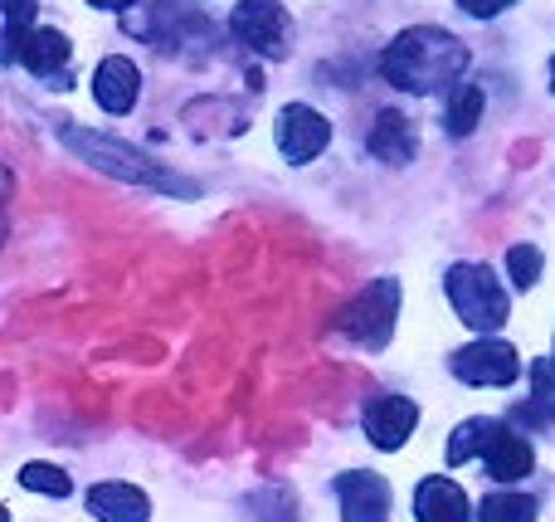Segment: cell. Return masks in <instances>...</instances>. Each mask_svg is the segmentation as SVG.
Here are the masks:
<instances>
[{"mask_svg": "<svg viewBox=\"0 0 555 522\" xmlns=\"http://www.w3.org/2000/svg\"><path fill=\"white\" fill-rule=\"evenodd\" d=\"M468 44L449 35L443 25H410L385 44L380 78L395 84L400 93H439V88H459L468 74Z\"/></svg>", "mask_w": 555, "mask_h": 522, "instance_id": "cell-1", "label": "cell"}, {"mask_svg": "<svg viewBox=\"0 0 555 522\" xmlns=\"http://www.w3.org/2000/svg\"><path fill=\"white\" fill-rule=\"evenodd\" d=\"M59 142H64L68 152L78 156V162L98 166L103 176H117V181H127V186H146V191L185 195V201H191V195H201V186H195V181H185V176L166 171L162 162H152L146 152H137L132 142H117V137L93 132V127L64 123V127H59Z\"/></svg>", "mask_w": 555, "mask_h": 522, "instance_id": "cell-2", "label": "cell"}, {"mask_svg": "<svg viewBox=\"0 0 555 522\" xmlns=\"http://www.w3.org/2000/svg\"><path fill=\"white\" fill-rule=\"evenodd\" d=\"M463 459H482V469H488L498 484H517V479H527L531 469H537V455H531L527 440H521L507 420H488V416L463 420V425L453 430L449 464H463Z\"/></svg>", "mask_w": 555, "mask_h": 522, "instance_id": "cell-3", "label": "cell"}, {"mask_svg": "<svg viewBox=\"0 0 555 522\" xmlns=\"http://www.w3.org/2000/svg\"><path fill=\"white\" fill-rule=\"evenodd\" d=\"M443 289H449V303L459 308V318L468 322L473 332H482V338L498 332L502 322L512 318L507 283H502L488 264H453L449 279H443Z\"/></svg>", "mask_w": 555, "mask_h": 522, "instance_id": "cell-4", "label": "cell"}, {"mask_svg": "<svg viewBox=\"0 0 555 522\" xmlns=\"http://www.w3.org/2000/svg\"><path fill=\"white\" fill-rule=\"evenodd\" d=\"M395 313H400V283L395 279H371L351 303L341 308V332L361 347L380 352L395 332Z\"/></svg>", "mask_w": 555, "mask_h": 522, "instance_id": "cell-5", "label": "cell"}, {"mask_svg": "<svg viewBox=\"0 0 555 522\" xmlns=\"http://www.w3.org/2000/svg\"><path fill=\"white\" fill-rule=\"evenodd\" d=\"M230 35L249 44L259 59L293 54V15L283 10V0H240L230 10Z\"/></svg>", "mask_w": 555, "mask_h": 522, "instance_id": "cell-6", "label": "cell"}, {"mask_svg": "<svg viewBox=\"0 0 555 522\" xmlns=\"http://www.w3.org/2000/svg\"><path fill=\"white\" fill-rule=\"evenodd\" d=\"M68 59H74V44L54 25H29L25 35L5 39V64L29 68L35 78H49L54 88H68Z\"/></svg>", "mask_w": 555, "mask_h": 522, "instance_id": "cell-7", "label": "cell"}, {"mask_svg": "<svg viewBox=\"0 0 555 522\" xmlns=\"http://www.w3.org/2000/svg\"><path fill=\"white\" fill-rule=\"evenodd\" d=\"M449 371L463 381V386H512V381L521 377V361H517V347H512V342L482 338V342H473V347L453 352Z\"/></svg>", "mask_w": 555, "mask_h": 522, "instance_id": "cell-8", "label": "cell"}, {"mask_svg": "<svg viewBox=\"0 0 555 522\" xmlns=\"http://www.w3.org/2000/svg\"><path fill=\"white\" fill-rule=\"evenodd\" d=\"M326 142H332V123L312 103H287L278 113V152H283V162L293 166L317 162L326 152Z\"/></svg>", "mask_w": 555, "mask_h": 522, "instance_id": "cell-9", "label": "cell"}, {"mask_svg": "<svg viewBox=\"0 0 555 522\" xmlns=\"http://www.w3.org/2000/svg\"><path fill=\"white\" fill-rule=\"evenodd\" d=\"M336 498H341V522H390V484L371 469L336 474Z\"/></svg>", "mask_w": 555, "mask_h": 522, "instance_id": "cell-10", "label": "cell"}, {"mask_svg": "<svg viewBox=\"0 0 555 522\" xmlns=\"http://www.w3.org/2000/svg\"><path fill=\"white\" fill-rule=\"evenodd\" d=\"M361 425H365V435H371L375 449H400L404 440L414 435V425H420V406L404 396H380L365 406Z\"/></svg>", "mask_w": 555, "mask_h": 522, "instance_id": "cell-11", "label": "cell"}, {"mask_svg": "<svg viewBox=\"0 0 555 522\" xmlns=\"http://www.w3.org/2000/svg\"><path fill=\"white\" fill-rule=\"evenodd\" d=\"M137 93H142V74H137V64L127 54H107L103 64L93 68V98L103 113H113V117L132 113Z\"/></svg>", "mask_w": 555, "mask_h": 522, "instance_id": "cell-12", "label": "cell"}, {"mask_svg": "<svg viewBox=\"0 0 555 522\" xmlns=\"http://www.w3.org/2000/svg\"><path fill=\"white\" fill-rule=\"evenodd\" d=\"M365 147H371V156L385 162V166H410L414 152H420V142H414V123L404 113H395V107L375 113V127H371V137H365Z\"/></svg>", "mask_w": 555, "mask_h": 522, "instance_id": "cell-13", "label": "cell"}, {"mask_svg": "<svg viewBox=\"0 0 555 522\" xmlns=\"http://www.w3.org/2000/svg\"><path fill=\"white\" fill-rule=\"evenodd\" d=\"M414 513H420V522H473L468 494L443 474H429L414 488Z\"/></svg>", "mask_w": 555, "mask_h": 522, "instance_id": "cell-14", "label": "cell"}, {"mask_svg": "<svg viewBox=\"0 0 555 522\" xmlns=\"http://www.w3.org/2000/svg\"><path fill=\"white\" fill-rule=\"evenodd\" d=\"M88 513L98 522H146L152 518V504L132 484H93L88 488Z\"/></svg>", "mask_w": 555, "mask_h": 522, "instance_id": "cell-15", "label": "cell"}, {"mask_svg": "<svg viewBox=\"0 0 555 522\" xmlns=\"http://www.w3.org/2000/svg\"><path fill=\"white\" fill-rule=\"evenodd\" d=\"M517 420H531V425H555V352L531 367V400H527V406H517Z\"/></svg>", "mask_w": 555, "mask_h": 522, "instance_id": "cell-16", "label": "cell"}, {"mask_svg": "<svg viewBox=\"0 0 555 522\" xmlns=\"http://www.w3.org/2000/svg\"><path fill=\"white\" fill-rule=\"evenodd\" d=\"M443 123H449L453 137H468L473 127L482 123V88L478 84H459L449 93V107H443Z\"/></svg>", "mask_w": 555, "mask_h": 522, "instance_id": "cell-17", "label": "cell"}, {"mask_svg": "<svg viewBox=\"0 0 555 522\" xmlns=\"http://www.w3.org/2000/svg\"><path fill=\"white\" fill-rule=\"evenodd\" d=\"M482 522H537V498H527V494H488L482 498Z\"/></svg>", "mask_w": 555, "mask_h": 522, "instance_id": "cell-18", "label": "cell"}, {"mask_svg": "<svg viewBox=\"0 0 555 522\" xmlns=\"http://www.w3.org/2000/svg\"><path fill=\"white\" fill-rule=\"evenodd\" d=\"M20 484H25L29 494H49V498H68V494H74L68 474H64V469H54V464H25V469H20Z\"/></svg>", "mask_w": 555, "mask_h": 522, "instance_id": "cell-19", "label": "cell"}, {"mask_svg": "<svg viewBox=\"0 0 555 522\" xmlns=\"http://www.w3.org/2000/svg\"><path fill=\"white\" fill-rule=\"evenodd\" d=\"M541 250L537 244H512L507 250V279H512V289H531V283L541 279Z\"/></svg>", "mask_w": 555, "mask_h": 522, "instance_id": "cell-20", "label": "cell"}, {"mask_svg": "<svg viewBox=\"0 0 555 522\" xmlns=\"http://www.w3.org/2000/svg\"><path fill=\"white\" fill-rule=\"evenodd\" d=\"M35 5H39V0H10V5H5V39L25 35V29H29V15H35Z\"/></svg>", "mask_w": 555, "mask_h": 522, "instance_id": "cell-21", "label": "cell"}, {"mask_svg": "<svg viewBox=\"0 0 555 522\" xmlns=\"http://www.w3.org/2000/svg\"><path fill=\"white\" fill-rule=\"evenodd\" d=\"M512 5H517V0H459V10L473 20H498L502 10H512Z\"/></svg>", "mask_w": 555, "mask_h": 522, "instance_id": "cell-22", "label": "cell"}, {"mask_svg": "<svg viewBox=\"0 0 555 522\" xmlns=\"http://www.w3.org/2000/svg\"><path fill=\"white\" fill-rule=\"evenodd\" d=\"M93 10H127V5H137V0H88Z\"/></svg>", "mask_w": 555, "mask_h": 522, "instance_id": "cell-23", "label": "cell"}, {"mask_svg": "<svg viewBox=\"0 0 555 522\" xmlns=\"http://www.w3.org/2000/svg\"><path fill=\"white\" fill-rule=\"evenodd\" d=\"M551 93H555V59H551Z\"/></svg>", "mask_w": 555, "mask_h": 522, "instance_id": "cell-24", "label": "cell"}]
</instances>
